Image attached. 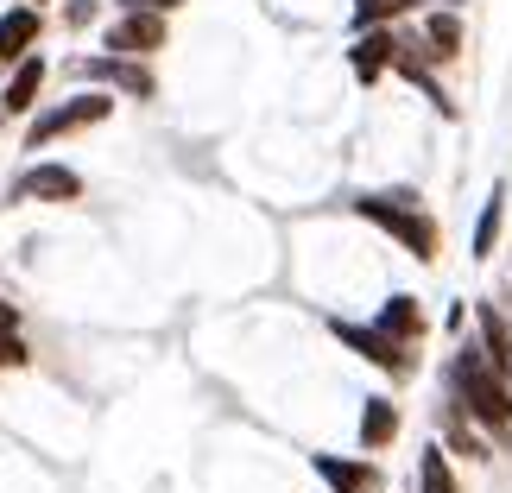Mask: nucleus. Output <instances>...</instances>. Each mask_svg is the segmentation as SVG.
<instances>
[{
    "label": "nucleus",
    "instance_id": "obj_1",
    "mask_svg": "<svg viewBox=\"0 0 512 493\" xmlns=\"http://www.w3.org/2000/svg\"><path fill=\"white\" fill-rule=\"evenodd\" d=\"M443 386H449V399L481 424L487 443H512V380L481 354L475 335H468V342L443 361Z\"/></svg>",
    "mask_w": 512,
    "mask_h": 493
},
{
    "label": "nucleus",
    "instance_id": "obj_2",
    "mask_svg": "<svg viewBox=\"0 0 512 493\" xmlns=\"http://www.w3.org/2000/svg\"><path fill=\"white\" fill-rule=\"evenodd\" d=\"M348 209L361 215L367 228H380L392 247H405L418 266H437L443 260V222L430 215V203L411 184H392V190H361L348 196Z\"/></svg>",
    "mask_w": 512,
    "mask_h": 493
},
{
    "label": "nucleus",
    "instance_id": "obj_3",
    "mask_svg": "<svg viewBox=\"0 0 512 493\" xmlns=\"http://www.w3.org/2000/svg\"><path fill=\"white\" fill-rule=\"evenodd\" d=\"M114 108H121V95H108V89H83V95H64V102H51V108H38L32 121H26V159H38L45 146L57 140H70V133H89V127H108L114 121Z\"/></svg>",
    "mask_w": 512,
    "mask_h": 493
},
{
    "label": "nucleus",
    "instance_id": "obj_4",
    "mask_svg": "<svg viewBox=\"0 0 512 493\" xmlns=\"http://www.w3.org/2000/svg\"><path fill=\"white\" fill-rule=\"evenodd\" d=\"M329 335H336L342 348L361 354V361H367L373 373H386L392 386H405L411 373H418V361H424V348H405L399 335H386L380 323H348V317H329Z\"/></svg>",
    "mask_w": 512,
    "mask_h": 493
},
{
    "label": "nucleus",
    "instance_id": "obj_5",
    "mask_svg": "<svg viewBox=\"0 0 512 493\" xmlns=\"http://www.w3.org/2000/svg\"><path fill=\"white\" fill-rule=\"evenodd\" d=\"M64 70H70L83 89H108V95H127V102H152V95H159L152 57H114V51H95V57H70Z\"/></svg>",
    "mask_w": 512,
    "mask_h": 493
},
{
    "label": "nucleus",
    "instance_id": "obj_6",
    "mask_svg": "<svg viewBox=\"0 0 512 493\" xmlns=\"http://www.w3.org/2000/svg\"><path fill=\"white\" fill-rule=\"evenodd\" d=\"M83 171L76 165H64V159H32L26 171L13 177V190H7V203H83Z\"/></svg>",
    "mask_w": 512,
    "mask_h": 493
},
{
    "label": "nucleus",
    "instance_id": "obj_7",
    "mask_svg": "<svg viewBox=\"0 0 512 493\" xmlns=\"http://www.w3.org/2000/svg\"><path fill=\"white\" fill-rule=\"evenodd\" d=\"M399 51H405V26H367V32H354V45H348L354 83H361V89L386 83V76L399 70Z\"/></svg>",
    "mask_w": 512,
    "mask_h": 493
},
{
    "label": "nucleus",
    "instance_id": "obj_8",
    "mask_svg": "<svg viewBox=\"0 0 512 493\" xmlns=\"http://www.w3.org/2000/svg\"><path fill=\"white\" fill-rule=\"evenodd\" d=\"M165 38H171L165 13H114L102 26V51H114V57H159Z\"/></svg>",
    "mask_w": 512,
    "mask_h": 493
},
{
    "label": "nucleus",
    "instance_id": "obj_9",
    "mask_svg": "<svg viewBox=\"0 0 512 493\" xmlns=\"http://www.w3.org/2000/svg\"><path fill=\"white\" fill-rule=\"evenodd\" d=\"M45 45V7H26V0H13L7 13H0V76L13 64H26V57Z\"/></svg>",
    "mask_w": 512,
    "mask_h": 493
},
{
    "label": "nucleus",
    "instance_id": "obj_10",
    "mask_svg": "<svg viewBox=\"0 0 512 493\" xmlns=\"http://www.w3.org/2000/svg\"><path fill=\"white\" fill-rule=\"evenodd\" d=\"M310 468H317V481L329 493H380V456H336V449H317L310 456Z\"/></svg>",
    "mask_w": 512,
    "mask_h": 493
},
{
    "label": "nucleus",
    "instance_id": "obj_11",
    "mask_svg": "<svg viewBox=\"0 0 512 493\" xmlns=\"http://www.w3.org/2000/svg\"><path fill=\"white\" fill-rule=\"evenodd\" d=\"M45 83H51V57H45V51H32L26 64H13V70H7V89H0V114H7V121H32V114H38V95H45Z\"/></svg>",
    "mask_w": 512,
    "mask_h": 493
},
{
    "label": "nucleus",
    "instance_id": "obj_12",
    "mask_svg": "<svg viewBox=\"0 0 512 493\" xmlns=\"http://www.w3.org/2000/svg\"><path fill=\"white\" fill-rule=\"evenodd\" d=\"M399 430H405V411L392 392H367L361 399V424H354V443H361V456H380V449L399 443Z\"/></svg>",
    "mask_w": 512,
    "mask_h": 493
},
{
    "label": "nucleus",
    "instance_id": "obj_13",
    "mask_svg": "<svg viewBox=\"0 0 512 493\" xmlns=\"http://www.w3.org/2000/svg\"><path fill=\"white\" fill-rule=\"evenodd\" d=\"M418 45H424V57L430 64H456L462 57V45H468V26H462V13L456 7H424V26H418Z\"/></svg>",
    "mask_w": 512,
    "mask_h": 493
},
{
    "label": "nucleus",
    "instance_id": "obj_14",
    "mask_svg": "<svg viewBox=\"0 0 512 493\" xmlns=\"http://www.w3.org/2000/svg\"><path fill=\"white\" fill-rule=\"evenodd\" d=\"M437 430H443V449H449V456H462V462H487V456H494V443L481 437V424L468 418V411H462L456 399H443Z\"/></svg>",
    "mask_w": 512,
    "mask_h": 493
},
{
    "label": "nucleus",
    "instance_id": "obj_15",
    "mask_svg": "<svg viewBox=\"0 0 512 493\" xmlns=\"http://www.w3.org/2000/svg\"><path fill=\"white\" fill-rule=\"evenodd\" d=\"M468 317H475V342H481V354L512 380V317H506L494 298H481L475 310H468Z\"/></svg>",
    "mask_w": 512,
    "mask_h": 493
},
{
    "label": "nucleus",
    "instance_id": "obj_16",
    "mask_svg": "<svg viewBox=\"0 0 512 493\" xmlns=\"http://www.w3.org/2000/svg\"><path fill=\"white\" fill-rule=\"evenodd\" d=\"M373 323H380L386 335H399L405 348H424V342H430V317H424V304L411 298V291H392V298L380 304V317H373Z\"/></svg>",
    "mask_w": 512,
    "mask_h": 493
},
{
    "label": "nucleus",
    "instance_id": "obj_17",
    "mask_svg": "<svg viewBox=\"0 0 512 493\" xmlns=\"http://www.w3.org/2000/svg\"><path fill=\"white\" fill-rule=\"evenodd\" d=\"M500 234H506V184H494V196L481 203L475 234H468V260L487 266V260H494V247H500Z\"/></svg>",
    "mask_w": 512,
    "mask_h": 493
},
{
    "label": "nucleus",
    "instance_id": "obj_18",
    "mask_svg": "<svg viewBox=\"0 0 512 493\" xmlns=\"http://www.w3.org/2000/svg\"><path fill=\"white\" fill-rule=\"evenodd\" d=\"M418 493H462L456 462H449V449H443V443H430L424 456H418Z\"/></svg>",
    "mask_w": 512,
    "mask_h": 493
},
{
    "label": "nucleus",
    "instance_id": "obj_19",
    "mask_svg": "<svg viewBox=\"0 0 512 493\" xmlns=\"http://www.w3.org/2000/svg\"><path fill=\"white\" fill-rule=\"evenodd\" d=\"M32 367V342L26 335H0V373H26Z\"/></svg>",
    "mask_w": 512,
    "mask_h": 493
},
{
    "label": "nucleus",
    "instance_id": "obj_20",
    "mask_svg": "<svg viewBox=\"0 0 512 493\" xmlns=\"http://www.w3.org/2000/svg\"><path fill=\"white\" fill-rule=\"evenodd\" d=\"M184 7H190V0H114V13H165V19L184 13Z\"/></svg>",
    "mask_w": 512,
    "mask_h": 493
},
{
    "label": "nucleus",
    "instance_id": "obj_21",
    "mask_svg": "<svg viewBox=\"0 0 512 493\" xmlns=\"http://www.w3.org/2000/svg\"><path fill=\"white\" fill-rule=\"evenodd\" d=\"M64 19H70L76 32H83V26H95V19H102V0H70V7H64Z\"/></svg>",
    "mask_w": 512,
    "mask_h": 493
},
{
    "label": "nucleus",
    "instance_id": "obj_22",
    "mask_svg": "<svg viewBox=\"0 0 512 493\" xmlns=\"http://www.w3.org/2000/svg\"><path fill=\"white\" fill-rule=\"evenodd\" d=\"M0 335H19V310L7 298H0Z\"/></svg>",
    "mask_w": 512,
    "mask_h": 493
},
{
    "label": "nucleus",
    "instance_id": "obj_23",
    "mask_svg": "<svg viewBox=\"0 0 512 493\" xmlns=\"http://www.w3.org/2000/svg\"><path fill=\"white\" fill-rule=\"evenodd\" d=\"M26 7H45V0H26Z\"/></svg>",
    "mask_w": 512,
    "mask_h": 493
}]
</instances>
